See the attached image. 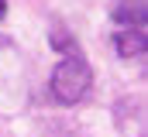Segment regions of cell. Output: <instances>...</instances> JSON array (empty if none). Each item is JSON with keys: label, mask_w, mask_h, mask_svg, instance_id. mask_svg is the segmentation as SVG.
Listing matches in <instances>:
<instances>
[{"label": "cell", "mask_w": 148, "mask_h": 137, "mask_svg": "<svg viewBox=\"0 0 148 137\" xmlns=\"http://www.w3.org/2000/svg\"><path fill=\"white\" fill-rule=\"evenodd\" d=\"M110 17L121 24V28H145V21H148V3H145V0H121V3L114 7Z\"/></svg>", "instance_id": "3957f363"}, {"label": "cell", "mask_w": 148, "mask_h": 137, "mask_svg": "<svg viewBox=\"0 0 148 137\" xmlns=\"http://www.w3.org/2000/svg\"><path fill=\"white\" fill-rule=\"evenodd\" d=\"M114 48H117L121 58H138V55H145V48H148L145 28H121V31L114 34Z\"/></svg>", "instance_id": "7a4b0ae2"}, {"label": "cell", "mask_w": 148, "mask_h": 137, "mask_svg": "<svg viewBox=\"0 0 148 137\" xmlns=\"http://www.w3.org/2000/svg\"><path fill=\"white\" fill-rule=\"evenodd\" d=\"M3 14H7V0H0V17H3Z\"/></svg>", "instance_id": "277c9868"}, {"label": "cell", "mask_w": 148, "mask_h": 137, "mask_svg": "<svg viewBox=\"0 0 148 137\" xmlns=\"http://www.w3.org/2000/svg\"><path fill=\"white\" fill-rule=\"evenodd\" d=\"M90 82H93V68L86 62V55L79 52V45H66L62 48V58H59V65L52 72V96L62 103V106H73L79 103L86 93H90Z\"/></svg>", "instance_id": "6da1fadb"}]
</instances>
